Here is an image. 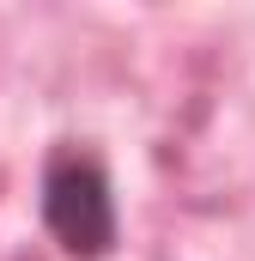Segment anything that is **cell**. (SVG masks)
I'll return each instance as SVG.
<instances>
[{
  "instance_id": "cell-1",
  "label": "cell",
  "mask_w": 255,
  "mask_h": 261,
  "mask_svg": "<svg viewBox=\"0 0 255 261\" xmlns=\"http://www.w3.org/2000/svg\"><path fill=\"white\" fill-rule=\"evenodd\" d=\"M43 225L73 261H104L122 237V213H116V189L97 152L85 146H55L43 164Z\"/></svg>"
}]
</instances>
